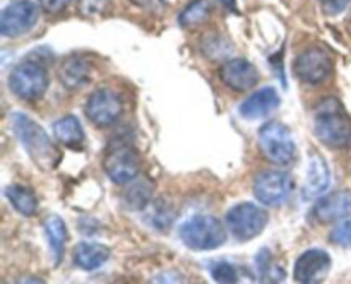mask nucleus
<instances>
[{"mask_svg": "<svg viewBox=\"0 0 351 284\" xmlns=\"http://www.w3.org/2000/svg\"><path fill=\"white\" fill-rule=\"evenodd\" d=\"M10 122H12L14 133L19 139L21 146L24 147L27 156L31 157V161L40 170H55L60 163V153H58L53 140L48 137V133L24 113H12Z\"/></svg>", "mask_w": 351, "mask_h": 284, "instance_id": "f257e3e1", "label": "nucleus"}, {"mask_svg": "<svg viewBox=\"0 0 351 284\" xmlns=\"http://www.w3.org/2000/svg\"><path fill=\"white\" fill-rule=\"evenodd\" d=\"M314 132L324 146L346 149L351 146V118L338 98H326L314 113Z\"/></svg>", "mask_w": 351, "mask_h": 284, "instance_id": "f03ea898", "label": "nucleus"}, {"mask_svg": "<svg viewBox=\"0 0 351 284\" xmlns=\"http://www.w3.org/2000/svg\"><path fill=\"white\" fill-rule=\"evenodd\" d=\"M180 240L192 250H213L226 242V231L218 218L201 214L180 226Z\"/></svg>", "mask_w": 351, "mask_h": 284, "instance_id": "7ed1b4c3", "label": "nucleus"}, {"mask_svg": "<svg viewBox=\"0 0 351 284\" xmlns=\"http://www.w3.org/2000/svg\"><path fill=\"white\" fill-rule=\"evenodd\" d=\"M9 86L17 98L34 101L41 98L48 88L47 67L36 58H26L12 68L9 75Z\"/></svg>", "mask_w": 351, "mask_h": 284, "instance_id": "20e7f679", "label": "nucleus"}, {"mask_svg": "<svg viewBox=\"0 0 351 284\" xmlns=\"http://www.w3.org/2000/svg\"><path fill=\"white\" fill-rule=\"evenodd\" d=\"M139 168V153L136 147L127 142L112 144L103 157V170L106 177L117 185H127L136 180Z\"/></svg>", "mask_w": 351, "mask_h": 284, "instance_id": "39448f33", "label": "nucleus"}, {"mask_svg": "<svg viewBox=\"0 0 351 284\" xmlns=\"http://www.w3.org/2000/svg\"><path fill=\"white\" fill-rule=\"evenodd\" d=\"M259 147L264 157L273 164L287 166L295 159V142L291 132L283 123L269 122L259 130Z\"/></svg>", "mask_w": 351, "mask_h": 284, "instance_id": "423d86ee", "label": "nucleus"}, {"mask_svg": "<svg viewBox=\"0 0 351 284\" xmlns=\"http://www.w3.org/2000/svg\"><path fill=\"white\" fill-rule=\"evenodd\" d=\"M267 222H269V214L250 202L235 205L226 212V226L230 233L240 242L259 236L266 229Z\"/></svg>", "mask_w": 351, "mask_h": 284, "instance_id": "0eeeda50", "label": "nucleus"}, {"mask_svg": "<svg viewBox=\"0 0 351 284\" xmlns=\"http://www.w3.org/2000/svg\"><path fill=\"white\" fill-rule=\"evenodd\" d=\"M332 58L324 48L312 47L302 51L293 62V72L298 81L305 84H321L332 74Z\"/></svg>", "mask_w": 351, "mask_h": 284, "instance_id": "6e6552de", "label": "nucleus"}, {"mask_svg": "<svg viewBox=\"0 0 351 284\" xmlns=\"http://www.w3.org/2000/svg\"><path fill=\"white\" fill-rule=\"evenodd\" d=\"M123 112V103L122 98L117 94L113 89L101 88L96 89L91 96L88 98V103H86L84 113L88 116L89 122L93 125L99 127H110L120 118Z\"/></svg>", "mask_w": 351, "mask_h": 284, "instance_id": "1a4fd4ad", "label": "nucleus"}, {"mask_svg": "<svg viewBox=\"0 0 351 284\" xmlns=\"http://www.w3.org/2000/svg\"><path fill=\"white\" fill-rule=\"evenodd\" d=\"M38 7L29 0H14L0 16V33L5 38H17L29 33L38 23Z\"/></svg>", "mask_w": 351, "mask_h": 284, "instance_id": "9d476101", "label": "nucleus"}, {"mask_svg": "<svg viewBox=\"0 0 351 284\" xmlns=\"http://www.w3.org/2000/svg\"><path fill=\"white\" fill-rule=\"evenodd\" d=\"M293 181L285 171H263L254 178V195L264 205H280L290 197Z\"/></svg>", "mask_w": 351, "mask_h": 284, "instance_id": "9b49d317", "label": "nucleus"}, {"mask_svg": "<svg viewBox=\"0 0 351 284\" xmlns=\"http://www.w3.org/2000/svg\"><path fill=\"white\" fill-rule=\"evenodd\" d=\"M331 269V255L322 248H311L298 257L293 269L297 283L315 284L324 281Z\"/></svg>", "mask_w": 351, "mask_h": 284, "instance_id": "f8f14e48", "label": "nucleus"}, {"mask_svg": "<svg viewBox=\"0 0 351 284\" xmlns=\"http://www.w3.org/2000/svg\"><path fill=\"white\" fill-rule=\"evenodd\" d=\"M219 79L233 91H249L259 82V72L252 62L245 58H232L219 68Z\"/></svg>", "mask_w": 351, "mask_h": 284, "instance_id": "ddd939ff", "label": "nucleus"}, {"mask_svg": "<svg viewBox=\"0 0 351 284\" xmlns=\"http://www.w3.org/2000/svg\"><path fill=\"white\" fill-rule=\"evenodd\" d=\"M312 214H314L315 221H319L321 224H328V222H336L348 218V216H351V192H336V194L319 198L315 202Z\"/></svg>", "mask_w": 351, "mask_h": 284, "instance_id": "4468645a", "label": "nucleus"}, {"mask_svg": "<svg viewBox=\"0 0 351 284\" xmlns=\"http://www.w3.org/2000/svg\"><path fill=\"white\" fill-rule=\"evenodd\" d=\"M280 94L274 88H263L250 94L245 101L240 105L239 113L245 120H259L271 115L280 106Z\"/></svg>", "mask_w": 351, "mask_h": 284, "instance_id": "2eb2a0df", "label": "nucleus"}, {"mask_svg": "<svg viewBox=\"0 0 351 284\" xmlns=\"http://www.w3.org/2000/svg\"><path fill=\"white\" fill-rule=\"evenodd\" d=\"M93 74V65L88 58L81 55H72L62 60L58 67V79L65 89H81L89 82Z\"/></svg>", "mask_w": 351, "mask_h": 284, "instance_id": "dca6fc26", "label": "nucleus"}, {"mask_svg": "<svg viewBox=\"0 0 351 284\" xmlns=\"http://www.w3.org/2000/svg\"><path fill=\"white\" fill-rule=\"evenodd\" d=\"M329 183H331V171H329L328 163H326L324 157L315 154L308 161L307 177H305L304 183V197L307 201L319 197L328 190Z\"/></svg>", "mask_w": 351, "mask_h": 284, "instance_id": "f3484780", "label": "nucleus"}, {"mask_svg": "<svg viewBox=\"0 0 351 284\" xmlns=\"http://www.w3.org/2000/svg\"><path fill=\"white\" fill-rule=\"evenodd\" d=\"M110 259V248L101 243H79L74 250V263L82 270H95Z\"/></svg>", "mask_w": 351, "mask_h": 284, "instance_id": "a211bd4d", "label": "nucleus"}, {"mask_svg": "<svg viewBox=\"0 0 351 284\" xmlns=\"http://www.w3.org/2000/svg\"><path fill=\"white\" fill-rule=\"evenodd\" d=\"M45 235H47L48 245H50L51 257H53V263L58 266L64 259L65 243H67V228L60 216L50 214L43 222Z\"/></svg>", "mask_w": 351, "mask_h": 284, "instance_id": "6ab92c4d", "label": "nucleus"}, {"mask_svg": "<svg viewBox=\"0 0 351 284\" xmlns=\"http://www.w3.org/2000/svg\"><path fill=\"white\" fill-rule=\"evenodd\" d=\"M53 135L60 144L69 147H81L84 144V130L77 116L69 115L53 123Z\"/></svg>", "mask_w": 351, "mask_h": 284, "instance_id": "aec40b11", "label": "nucleus"}, {"mask_svg": "<svg viewBox=\"0 0 351 284\" xmlns=\"http://www.w3.org/2000/svg\"><path fill=\"white\" fill-rule=\"evenodd\" d=\"M5 197L19 214L31 218L38 212V198L31 188L23 185H9L5 188Z\"/></svg>", "mask_w": 351, "mask_h": 284, "instance_id": "412c9836", "label": "nucleus"}, {"mask_svg": "<svg viewBox=\"0 0 351 284\" xmlns=\"http://www.w3.org/2000/svg\"><path fill=\"white\" fill-rule=\"evenodd\" d=\"M154 185L151 183L147 178H141L137 180L129 190L123 195V204L130 209V211H139V209H144L151 202V197H153Z\"/></svg>", "mask_w": 351, "mask_h": 284, "instance_id": "4be33fe9", "label": "nucleus"}, {"mask_svg": "<svg viewBox=\"0 0 351 284\" xmlns=\"http://www.w3.org/2000/svg\"><path fill=\"white\" fill-rule=\"evenodd\" d=\"M209 14H211V5L208 0H194L189 3L184 9V12L178 17V24L182 27H194L208 21Z\"/></svg>", "mask_w": 351, "mask_h": 284, "instance_id": "5701e85b", "label": "nucleus"}, {"mask_svg": "<svg viewBox=\"0 0 351 284\" xmlns=\"http://www.w3.org/2000/svg\"><path fill=\"white\" fill-rule=\"evenodd\" d=\"M149 221L151 224L156 226L160 229H168L173 222V211L168 207L167 204L163 205V202H158V204L153 205L149 212Z\"/></svg>", "mask_w": 351, "mask_h": 284, "instance_id": "b1692460", "label": "nucleus"}, {"mask_svg": "<svg viewBox=\"0 0 351 284\" xmlns=\"http://www.w3.org/2000/svg\"><path fill=\"white\" fill-rule=\"evenodd\" d=\"M213 279L216 283H237L239 281V272L235 267L228 262H215L209 266Z\"/></svg>", "mask_w": 351, "mask_h": 284, "instance_id": "393cba45", "label": "nucleus"}, {"mask_svg": "<svg viewBox=\"0 0 351 284\" xmlns=\"http://www.w3.org/2000/svg\"><path fill=\"white\" fill-rule=\"evenodd\" d=\"M108 7V0H79V12L86 17L101 16Z\"/></svg>", "mask_w": 351, "mask_h": 284, "instance_id": "a878e982", "label": "nucleus"}, {"mask_svg": "<svg viewBox=\"0 0 351 284\" xmlns=\"http://www.w3.org/2000/svg\"><path fill=\"white\" fill-rule=\"evenodd\" d=\"M331 242L338 246H346L350 248L351 246V221H345L341 224L336 226L331 233Z\"/></svg>", "mask_w": 351, "mask_h": 284, "instance_id": "bb28decb", "label": "nucleus"}, {"mask_svg": "<svg viewBox=\"0 0 351 284\" xmlns=\"http://www.w3.org/2000/svg\"><path fill=\"white\" fill-rule=\"evenodd\" d=\"M321 2V9L326 16H339L343 10H346V7L350 5L351 0H319Z\"/></svg>", "mask_w": 351, "mask_h": 284, "instance_id": "cd10ccee", "label": "nucleus"}, {"mask_svg": "<svg viewBox=\"0 0 351 284\" xmlns=\"http://www.w3.org/2000/svg\"><path fill=\"white\" fill-rule=\"evenodd\" d=\"M38 2L47 14H60L71 5L72 0H38Z\"/></svg>", "mask_w": 351, "mask_h": 284, "instance_id": "c85d7f7f", "label": "nucleus"}, {"mask_svg": "<svg viewBox=\"0 0 351 284\" xmlns=\"http://www.w3.org/2000/svg\"><path fill=\"white\" fill-rule=\"evenodd\" d=\"M130 2L136 3V5L139 7H144V9L147 10H156L165 5V0H130Z\"/></svg>", "mask_w": 351, "mask_h": 284, "instance_id": "c756f323", "label": "nucleus"}, {"mask_svg": "<svg viewBox=\"0 0 351 284\" xmlns=\"http://www.w3.org/2000/svg\"><path fill=\"white\" fill-rule=\"evenodd\" d=\"M219 2H223V3H225V5L228 7L230 10H235V12H239V9H237V3H235V0H219Z\"/></svg>", "mask_w": 351, "mask_h": 284, "instance_id": "7c9ffc66", "label": "nucleus"}, {"mask_svg": "<svg viewBox=\"0 0 351 284\" xmlns=\"http://www.w3.org/2000/svg\"><path fill=\"white\" fill-rule=\"evenodd\" d=\"M348 31H350V34H351V19H350V23H348Z\"/></svg>", "mask_w": 351, "mask_h": 284, "instance_id": "2f4dec72", "label": "nucleus"}]
</instances>
